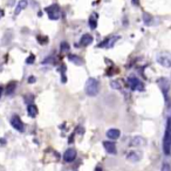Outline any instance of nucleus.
Here are the masks:
<instances>
[{"mask_svg": "<svg viewBox=\"0 0 171 171\" xmlns=\"http://www.w3.org/2000/svg\"><path fill=\"white\" fill-rule=\"evenodd\" d=\"M100 90V82L96 78H89L86 81V86H84V92L88 96H96Z\"/></svg>", "mask_w": 171, "mask_h": 171, "instance_id": "nucleus-1", "label": "nucleus"}, {"mask_svg": "<svg viewBox=\"0 0 171 171\" xmlns=\"http://www.w3.org/2000/svg\"><path fill=\"white\" fill-rule=\"evenodd\" d=\"M163 150L166 155L170 154L171 150V117H169L168 123H166L165 134H164V138H163Z\"/></svg>", "mask_w": 171, "mask_h": 171, "instance_id": "nucleus-2", "label": "nucleus"}, {"mask_svg": "<svg viewBox=\"0 0 171 171\" xmlns=\"http://www.w3.org/2000/svg\"><path fill=\"white\" fill-rule=\"evenodd\" d=\"M157 62L165 67V68H170L171 67V53L169 52H161L157 55Z\"/></svg>", "mask_w": 171, "mask_h": 171, "instance_id": "nucleus-3", "label": "nucleus"}, {"mask_svg": "<svg viewBox=\"0 0 171 171\" xmlns=\"http://www.w3.org/2000/svg\"><path fill=\"white\" fill-rule=\"evenodd\" d=\"M46 12L48 13L49 19L58 20L60 18V8L58 5H52L46 8Z\"/></svg>", "mask_w": 171, "mask_h": 171, "instance_id": "nucleus-4", "label": "nucleus"}, {"mask_svg": "<svg viewBox=\"0 0 171 171\" xmlns=\"http://www.w3.org/2000/svg\"><path fill=\"white\" fill-rule=\"evenodd\" d=\"M11 124H12V127L14 128L15 130H18V131H20V132H22L25 130L24 123H22L21 118H20L18 115L12 116V118H11Z\"/></svg>", "mask_w": 171, "mask_h": 171, "instance_id": "nucleus-5", "label": "nucleus"}, {"mask_svg": "<svg viewBox=\"0 0 171 171\" xmlns=\"http://www.w3.org/2000/svg\"><path fill=\"white\" fill-rule=\"evenodd\" d=\"M128 83H129V86H130V88L132 90H143L144 89L143 83L137 78H135V76H130V78H128Z\"/></svg>", "mask_w": 171, "mask_h": 171, "instance_id": "nucleus-6", "label": "nucleus"}, {"mask_svg": "<svg viewBox=\"0 0 171 171\" xmlns=\"http://www.w3.org/2000/svg\"><path fill=\"white\" fill-rule=\"evenodd\" d=\"M158 86L161 87L162 92H163V94H164V96L165 97H168V94H169V90H170V82L166 80L165 78H162L158 80Z\"/></svg>", "mask_w": 171, "mask_h": 171, "instance_id": "nucleus-7", "label": "nucleus"}, {"mask_svg": "<svg viewBox=\"0 0 171 171\" xmlns=\"http://www.w3.org/2000/svg\"><path fill=\"white\" fill-rule=\"evenodd\" d=\"M75 158H76V150L73 149V148H69L68 150H66V152L64 154V159L67 163L73 162Z\"/></svg>", "mask_w": 171, "mask_h": 171, "instance_id": "nucleus-8", "label": "nucleus"}, {"mask_svg": "<svg viewBox=\"0 0 171 171\" xmlns=\"http://www.w3.org/2000/svg\"><path fill=\"white\" fill-rule=\"evenodd\" d=\"M103 147L106 149V151H107L108 154H110V155H115V154L117 152L115 143L112 141H104L103 142Z\"/></svg>", "mask_w": 171, "mask_h": 171, "instance_id": "nucleus-9", "label": "nucleus"}, {"mask_svg": "<svg viewBox=\"0 0 171 171\" xmlns=\"http://www.w3.org/2000/svg\"><path fill=\"white\" fill-rule=\"evenodd\" d=\"M107 137L109 140H117L120 135H121V131L118 130V129H115V128H112V129H109L107 131Z\"/></svg>", "mask_w": 171, "mask_h": 171, "instance_id": "nucleus-10", "label": "nucleus"}, {"mask_svg": "<svg viewBox=\"0 0 171 171\" xmlns=\"http://www.w3.org/2000/svg\"><path fill=\"white\" fill-rule=\"evenodd\" d=\"M144 144H145V140L141 136L134 137L131 140V143H130V145H132V147H142Z\"/></svg>", "mask_w": 171, "mask_h": 171, "instance_id": "nucleus-11", "label": "nucleus"}, {"mask_svg": "<svg viewBox=\"0 0 171 171\" xmlns=\"http://www.w3.org/2000/svg\"><path fill=\"white\" fill-rule=\"evenodd\" d=\"M93 42V36L90 34H83L82 38H81V40H80V45L81 46H88V45H90Z\"/></svg>", "mask_w": 171, "mask_h": 171, "instance_id": "nucleus-12", "label": "nucleus"}, {"mask_svg": "<svg viewBox=\"0 0 171 171\" xmlns=\"http://www.w3.org/2000/svg\"><path fill=\"white\" fill-rule=\"evenodd\" d=\"M27 4H28V0H20L19 2H18V5L15 7V15H18L21 12L22 10H25L26 7H27Z\"/></svg>", "mask_w": 171, "mask_h": 171, "instance_id": "nucleus-13", "label": "nucleus"}, {"mask_svg": "<svg viewBox=\"0 0 171 171\" xmlns=\"http://www.w3.org/2000/svg\"><path fill=\"white\" fill-rule=\"evenodd\" d=\"M128 159L130 162H138L141 159V154L137 151H131L128 155Z\"/></svg>", "mask_w": 171, "mask_h": 171, "instance_id": "nucleus-14", "label": "nucleus"}, {"mask_svg": "<svg viewBox=\"0 0 171 171\" xmlns=\"http://www.w3.org/2000/svg\"><path fill=\"white\" fill-rule=\"evenodd\" d=\"M27 112H28V115H30L31 117H35L38 115V108H36L35 104H28Z\"/></svg>", "mask_w": 171, "mask_h": 171, "instance_id": "nucleus-15", "label": "nucleus"}, {"mask_svg": "<svg viewBox=\"0 0 171 171\" xmlns=\"http://www.w3.org/2000/svg\"><path fill=\"white\" fill-rule=\"evenodd\" d=\"M115 41H116V38H112V39H106L102 42V44H100L98 46H100V47H107V48H109V47H112V45H114V42H115Z\"/></svg>", "mask_w": 171, "mask_h": 171, "instance_id": "nucleus-16", "label": "nucleus"}, {"mask_svg": "<svg viewBox=\"0 0 171 171\" xmlns=\"http://www.w3.org/2000/svg\"><path fill=\"white\" fill-rule=\"evenodd\" d=\"M143 21H144V24L148 25V26H150L152 25V21H154V18H152L151 15L147 13V12H144L143 13Z\"/></svg>", "mask_w": 171, "mask_h": 171, "instance_id": "nucleus-17", "label": "nucleus"}, {"mask_svg": "<svg viewBox=\"0 0 171 171\" xmlns=\"http://www.w3.org/2000/svg\"><path fill=\"white\" fill-rule=\"evenodd\" d=\"M69 61H72V62H74L75 64H83V61L81 60V58H78V56H76V55H73V54H70L68 56Z\"/></svg>", "mask_w": 171, "mask_h": 171, "instance_id": "nucleus-18", "label": "nucleus"}, {"mask_svg": "<svg viewBox=\"0 0 171 171\" xmlns=\"http://www.w3.org/2000/svg\"><path fill=\"white\" fill-rule=\"evenodd\" d=\"M15 87H17V82H11L8 83V86H7V89H6V93H7V95H11V94L14 92Z\"/></svg>", "mask_w": 171, "mask_h": 171, "instance_id": "nucleus-19", "label": "nucleus"}, {"mask_svg": "<svg viewBox=\"0 0 171 171\" xmlns=\"http://www.w3.org/2000/svg\"><path fill=\"white\" fill-rule=\"evenodd\" d=\"M88 24H89V26H90V28H92V30H95V28H96V26H97V21L94 19L93 17H92V18L89 19Z\"/></svg>", "mask_w": 171, "mask_h": 171, "instance_id": "nucleus-20", "label": "nucleus"}, {"mask_svg": "<svg viewBox=\"0 0 171 171\" xmlns=\"http://www.w3.org/2000/svg\"><path fill=\"white\" fill-rule=\"evenodd\" d=\"M162 171H171L170 164H168V163H164V164L162 165Z\"/></svg>", "mask_w": 171, "mask_h": 171, "instance_id": "nucleus-21", "label": "nucleus"}, {"mask_svg": "<svg viewBox=\"0 0 171 171\" xmlns=\"http://www.w3.org/2000/svg\"><path fill=\"white\" fill-rule=\"evenodd\" d=\"M34 60H35V56L33 55V54H31L30 56H28V59L26 60V62H27L28 64H33V62H34Z\"/></svg>", "mask_w": 171, "mask_h": 171, "instance_id": "nucleus-22", "label": "nucleus"}, {"mask_svg": "<svg viewBox=\"0 0 171 171\" xmlns=\"http://www.w3.org/2000/svg\"><path fill=\"white\" fill-rule=\"evenodd\" d=\"M112 87L115 89L121 88V86H120V82H118V81H112Z\"/></svg>", "mask_w": 171, "mask_h": 171, "instance_id": "nucleus-23", "label": "nucleus"}, {"mask_svg": "<svg viewBox=\"0 0 171 171\" xmlns=\"http://www.w3.org/2000/svg\"><path fill=\"white\" fill-rule=\"evenodd\" d=\"M61 49H62V50H68L69 45L66 44V42H62V44H61Z\"/></svg>", "mask_w": 171, "mask_h": 171, "instance_id": "nucleus-24", "label": "nucleus"}, {"mask_svg": "<svg viewBox=\"0 0 171 171\" xmlns=\"http://www.w3.org/2000/svg\"><path fill=\"white\" fill-rule=\"evenodd\" d=\"M34 81H35V78H33V76H31V78H30V80H28V82H30V83L34 82Z\"/></svg>", "mask_w": 171, "mask_h": 171, "instance_id": "nucleus-25", "label": "nucleus"}, {"mask_svg": "<svg viewBox=\"0 0 171 171\" xmlns=\"http://www.w3.org/2000/svg\"><path fill=\"white\" fill-rule=\"evenodd\" d=\"M1 95H2V87L0 86V97H1Z\"/></svg>", "mask_w": 171, "mask_h": 171, "instance_id": "nucleus-26", "label": "nucleus"}, {"mask_svg": "<svg viewBox=\"0 0 171 171\" xmlns=\"http://www.w3.org/2000/svg\"><path fill=\"white\" fill-rule=\"evenodd\" d=\"M169 93H171V88H170V90H169Z\"/></svg>", "mask_w": 171, "mask_h": 171, "instance_id": "nucleus-27", "label": "nucleus"}]
</instances>
